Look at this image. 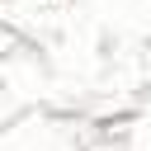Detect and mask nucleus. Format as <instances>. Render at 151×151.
Here are the masks:
<instances>
[]
</instances>
